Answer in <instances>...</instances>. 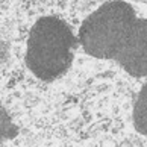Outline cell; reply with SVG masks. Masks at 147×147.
<instances>
[{
	"label": "cell",
	"mask_w": 147,
	"mask_h": 147,
	"mask_svg": "<svg viewBox=\"0 0 147 147\" xmlns=\"http://www.w3.org/2000/svg\"><path fill=\"white\" fill-rule=\"evenodd\" d=\"M6 44L0 40V62H3L5 61V58H6Z\"/></svg>",
	"instance_id": "cell-6"
},
{
	"label": "cell",
	"mask_w": 147,
	"mask_h": 147,
	"mask_svg": "<svg viewBox=\"0 0 147 147\" xmlns=\"http://www.w3.org/2000/svg\"><path fill=\"white\" fill-rule=\"evenodd\" d=\"M137 20L135 9L127 2H106L84 20L79 41L88 55L115 61Z\"/></svg>",
	"instance_id": "cell-2"
},
{
	"label": "cell",
	"mask_w": 147,
	"mask_h": 147,
	"mask_svg": "<svg viewBox=\"0 0 147 147\" xmlns=\"http://www.w3.org/2000/svg\"><path fill=\"white\" fill-rule=\"evenodd\" d=\"M76 40L71 28L58 17H42L32 26L26 46L28 68L41 80L64 74L73 62Z\"/></svg>",
	"instance_id": "cell-1"
},
{
	"label": "cell",
	"mask_w": 147,
	"mask_h": 147,
	"mask_svg": "<svg viewBox=\"0 0 147 147\" xmlns=\"http://www.w3.org/2000/svg\"><path fill=\"white\" fill-rule=\"evenodd\" d=\"M115 62L135 78H147V18L135 21Z\"/></svg>",
	"instance_id": "cell-3"
},
{
	"label": "cell",
	"mask_w": 147,
	"mask_h": 147,
	"mask_svg": "<svg viewBox=\"0 0 147 147\" xmlns=\"http://www.w3.org/2000/svg\"><path fill=\"white\" fill-rule=\"evenodd\" d=\"M17 126L14 124L12 118L8 114V111L5 109V106L0 102V143L2 141L11 140L17 135Z\"/></svg>",
	"instance_id": "cell-5"
},
{
	"label": "cell",
	"mask_w": 147,
	"mask_h": 147,
	"mask_svg": "<svg viewBox=\"0 0 147 147\" xmlns=\"http://www.w3.org/2000/svg\"><path fill=\"white\" fill-rule=\"evenodd\" d=\"M134 124L135 129L147 138V84L138 92L134 105Z\"/></svg>",
	"instance_id": "cell-4"
}]
</instances>
